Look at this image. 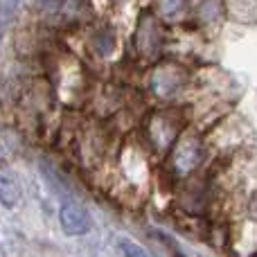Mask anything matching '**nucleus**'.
I'll list each match as a JSON object with an SVG mask.
<instances>
[{"label": "nucleus", "instance_id": "nucleus-1", "mask_svg": "<svg viewBox=\"0 0 257 257\" xmlns=\"http://www.w3.org/2000/svg\"><path fill=\"white\" fill-rule=\"evenodd\" d=\"M203 160V145L194 136H183L172 151V169L178 176L192 174Z\"/></svg>", "mask_w": 257, "mask_h": 257}, {"label": "nucleus", "instance_id": "nucleus-2", "mask_svg": "<svg viewBox=\"0 0 257 257\" xmlns=\"http://www.w3.org/2000/svg\"><path fill=\"white\" fill-rule=\"evenodd\" d=\"M136 48L147 59H154L160 52V48H163V32H160L154 16L142 18L140 27H138V34H136Z\"/></svg>", "mask_w": 257, "mask_h": 257}, {"label": "nucleus", "instance_id": "nucleus-3", "mask_svg": "<svg viewBox=\"0 0 257 257\" xmlns=\"http://www.w3.org/2000/svg\"><path fill=\"white\" fill-rule=\"evenodd\" d=\"M149 136L160 151L169 149L178 136V122L174 113H156L149 120Z\"/></svg>", "mask_w": 257, "mask_h": 257}, {"label": "nucleus", "instance_id": "nucleus-4", "mask_svg": "<svg viewBox=\"0 0 257 257\" xmlns=\"http://www.w3.org/2000/svg\"><path fill=\"white\" fill-rule=\"evenodd\" d=\"M185 81V72L178 66H160L158 70L154 72V79H151V88H154L156 95L160 97H172L174 93H178Z\"/></svg>", "mask_w": 257, "mask_h": 257}, {"label": "nucleus", "instance_id": "nucleus-5", "mask_svg": "<svg viewBox=\"0 0 257 257\" xmlns=\"http://www.w3.org/2000/svg\"><path fill=\"white\" fill-rule=\"evenodd\" d=\"M59 219H61V228L66 230V235H84V232H88V228H90L86 210L79 208L77 203H72V201L63 203L61 217Z\"/></svg>", "mask_w": 257, "mask_h": 257}, {"label": "nucleus", "instance_id": "nucleus-6", "mask_svg": "<svg viewBox=\"0 0 257 257\" xmlns=\"http://www.w3.org/2000/svg\"><path fill=\"white\" fill-rule=\"evenodd\" d=\"M18 196H21V190H18L16 178L7 172H0V203L12 208V205H16Z\"/></svg>", "mask_w": 257, "mask_h": 257}, {"label": "nucleus", "instance_id": "nucleus-7", "mask_svg": "<svg viewBox=\"0 0 257 257\" xmlns=\"http://www.w3.org/2000/svg\"><path fill=\"white\" fill-rule=\"evenodd\" d=\"M93 48L97 54H102V57H108V54L115 50V34H113L111 30H106V27H102V30L95 32L93 36Z\"/></svg>", "mask_w": 257, "mask_h": 257}, {"label": "nucleus", "instance_id": "nucleus-8", "mask_svg": "<svg viewBox=\"0 0 257 257\" xmlns=\"http://www.w3.org/2000/svg\"><path fill=\"white\" fill-rule=\"evenodd\" d=\"M185 5H187V0H158L160 14H163V16H167V18L178 16V14L185 9Z\"/></svg>", "mask_w": 257, "mask_h": 257}, {"label": "nucleus", "instance_id": "nucleus-9", "mask_svg": "<svg viewBox=\"0 0 257 257\" xmlns=\"http://www.w3.org/2000/svg\"><path fill=\"white\" fill-rule=\"evenodd\" d=\"M120 250L124 253V257H149V253H147L142 246H138V244H133L131 239H126V237H122L120 241Z\"/></svg>", "mask_w": 257, "mask_h": 257}, {"label": "nucleus", "instance_id": "nucleus-10", "mask_svg": "<svg viewBox=\"0 0 257 257\" xmlns=\"http://www.w3.org/2000/svg\"><path fill=\"white\" fill-rule=\"evenodd\" d=\"M41 3H54V0H41Z\"/></svg>", "mask_w": 257, "mask_h": 257}]
</instances>
